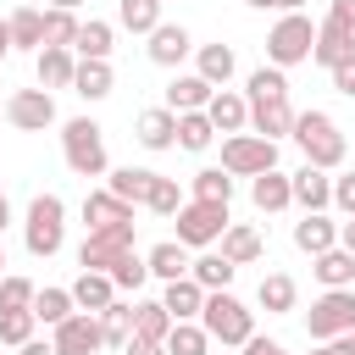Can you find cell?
Returning <instances> with one entry per match:
<instances>
[{
    "instance_id": "1",
    "label": "cell",
    "mask_w": 355,
    "mask_h": 355,
    "mask_svg": "<svg viewBox=\"0 0 355 355\" xmlns=\"http://www.w3.org/2000/svg\"><path fill=\"white\" fill-rule=\"evenodd\" d=\"M288 139H294V144L305 150V161L322 166V172H333V166L344 161V133H338V122H333L327 111H300L294 128H288Z\"/></svg>"
},
{
    "instance_id": "2",
    "label": "cell",
    "mask_w": 355,
    "mask_h": 355,
    "mask_svg": "<svg viewBox=\"0 0 355 355\" xmlns=\"http://www.w3.org/2000/svg\"><path fill=\"white\" fill-rule=\"evenodd\" d=\"M200 327L211 333V344H244L255 333V311L244 300H233L227 288H211L200 305Z\"/></svg>"
},
{
    "instance_id": "3",
    "label": "cell",
    "mask_w": 355,
    "mask_h": 355,
    "mask_svg": "<svg viewBox=\"0 0 355 355\" xmlns=\"http://www.w3.org/2000/svg\"><path fill=\"white\" fill-rule=\"evenodd\" d=\"M22 244H28V255H39V261H50V255L67 244V205H61V194H33Z\"/></svg>"
},
{
    "instance_id": "4",
    "label": "cell",
    "mask_w": 355,
    "mask_h": 355,
    "mask_svg": "<svg viewBox=\"0 0 355 355\" xmlns=\"http://www.w3.org/2000/svg\"><path fill=\"white\" fill-rule=\"evenodd\" d=\"M61 155H67V166H72L78 178H100V172H105V139H100V122L72 116V122L61 128Z\"/></svg>"
},
{
    "instance_id": "5",
    "label": "cell",
    "mask_w": 355,
    "mask_h": 355,
    "mask_svg": "<svg viewBox=\"0 0 355 355\" xmlns=\"http://www.w3.org/2000/svg\"><path fill=\"white\" fill-rule=\"evenodd\" d=\"M311 44H316V22H311L305 11H288V17L266 33V61H272V67H294V61L311 55Z\"/></svg>"
},
{
    "instance_id": "6",
    "label": "cell",
    "mask_w": 355,
    "mask_h": 355,
    "mask_svg": "<svg viewBox=\"0 0 355 355\" xmlns=\"http://www.w3.org/2000/svg\"><path fill=\"white\" fill-rule=\"evenodd\" d=\"M355 327V288H327L311 311H305V333L316 338V344H327V338H338V333H349Z\"/></svg>"
},
{
    "instance_id": "7",
    "label": "cell",
    "mask_w": 355,
    "mask_h": 355,
    "mask_svg": "<svg viewBox=\"0 0 355 355\" xmlns=\"http://www.w3.org/2000/svg\"><path fill=\"white\" fill-rule=\"evenodd\" d=\"M266 166H277V144H272V139H261V133H227V139H222V172L255 178V172H266Z\"/></svg>"
},
{
    "instance_id": "8",
    "label": "cell",
    "mask_w": 355,
    "mask_h": 355,
    "mask_svg": "<svg viewBox=\"0 0 355 355\" xmlns=\"http://www.w3.org/2000/svg\"><path fill=\"white\" fill-rule=\"evenodd\" d=\"M227 227V205H211V200H189L178 205V244H216Z\"/></svg>"
},
{
    "instance_id": "9",
    "label": "cell",
    "mask_w": 355,
    "mask_h": 355,
    "mask_svg": "<svg viewBox=\"0 0 355 355\" xmlns=\"http://www.w3.org/2000/svg\"><path fill=\"white\" fill-rule=\"evenodd\" d=\"M55 355H94L105 349V333H100V316L94 311H72L67 322H55Z\"/></svg>"
},
{
    "instance_id": "10",
    "label": "cell",
    "mask_w": 355,
    "mask_h": 355,
    "mask_svg": "<svg viewBox=\"0 0 355 355\" xmlns=\"http://www.w3.org/2000/svg\"><path fill=\"white\" fill-rule=\"evenodd\" d=\"M6 122L22 128V133H44V128L55 122V100H50V89H17V94L6 100Z\"/></svg>"
},
{
    "instance_id": "11",
    "label": "cell",
    "mask_w": 355,
    "mask_h": 355,
    "mask_svg": "<svg viewBox=\"0 0 355 355\" xmlns=\"http://www.w3.org/2000/svg\"><path fill=\"white\" fill-rule=\"evenodd\" d=\"M128 250H133V227L89 233V239H83V250H78V266H83V272H105V277H111V266H116Z\"/></svg>"
},
{
    "instance_id": "12",
    "label": "cell",
    "mask_w": 355,
    "mask_h": 355,
    "mask_svg": "<svg viewBox=\"0 0 355 355\" xmlns=\"http://www.w3.org/2000/svg\"><path fill=\"white\" fill-rule=\"evenodd\" d=\"M83 222H89V233L133 227V205H128V200H116L111 189H94V194H83Z\"/></svg>"
},
{
    "instance_id": "13",
    "label": "cell",
    "mask_w": 355,
    "mask_h": 355,
    "mask_svg": "<svg viewBox=\"0 0 355 355\" xmlns=\"http://www.w3.org/2000/svg\"><path fill=\"white\" fill-rule=\"evenodd\" d=\"M288 189H294V205H300V211H327V205H333V178H327L322 166H311V161L288 178Z\"/></svg>"
},
{
    "instance_id": "14",
    "label": "cell",
    "mask_w": 355,
    "mask_h": 355,
    "mask_svg": "<svg viewBox=\"0 0 355 355\" xmlns=\"http://www.w3.org/2000/svg\"><path fill=\"white\" fill-rule=\"evenodd\" d=\"M189 50H194L189 28H178V22H155V28H150V61H155V67H178Z\"/></svg>"
},
{
    "instance_id": "15",
    "label": "cell",
    "mask_w": 355,
    "mask_h": 355,
    "mask_svg": "<svg viewBox=\"0 0 355 355\" xmlns=\"http://www.w3.org/2000/svg\"><path fill=\"white\" fill-rule=\"evenodd\" d=\"M205 116H211L216 133H244V122H250V100L233 94V89H216V94L205 100Z\"/></svg>"
},
{
    "instance_id": "16",
    "label": "cell",
    "mask_w": 355,
    "mask_h": 355,
    "mask_svg": "<svg viewBox=\"0 0 355 355\" xmlns=\"http://www.w3.org/2000/svg\"><path fill=\"white\" fill-rule=\"evenodd\" d=\"M144 150H172L178 144V111H166V105H150V111H139V133H133Z\"/></svg>"
},
{
    "instance_id": "17",
    "label": "cell",
    "mask_w": 355,
    "mask_h": 355,
    "mask_svg": "<svg viewBox=\"0 0 355 355\" xmlns=\"http://www.w3.org/2000/svg\"><path fill=\"white\" fill-rule=\"evenodd\" d=\"M161 305H166V316H172V322H200L205 288H200L194 277H172V283H166V294H161Z\"/></svg>"
},
{
    "instance_id": "18",
    "label": "cell",
    "mask_w": 355,
    "mask_h": 355,
    "mask_svg": "<svg viewBox=\"0 0 355 355\" xmlns=\"http://www.w3.org/2000/svg\"><path fill=\"white\" fill-rule=\"evenodd\" d=\"M211 94H216V83H205L200 72H183L166 83V111H205Z\"/></svg>"
},
{
    "instance_id": "19",
    "label": "cell",
    "mask_w": 355,
    "mask_h": 355,
    "mask_svg": "<svg viewBox=\"0 0 355 355\" xmlns=\"http://www.w3.org/2000/svg\"><path fill=\"white\" fill-rule=\"evenodd\" d=\"M250 128H255L261 139H272V144H277V139H283V133L294 128L288 94H283V100H255V105H250Z\"/></svg>"
},
{
    "instance_id": "20",
    "label": "cell",
    "mask_w": 355,
    "mask_h": 355,
    "mask_svg": "<svg viewBox=\"0 0 355 355\" xmlns=\"http://www.w3.org/2000/svg\"><path fill=\"white\" fill-rule=\"evenodd\" d=\"M250 200H255V211H283V205H294V189L277 166H266V172L250 178Z\"/></svg>"
},
{
    "instance_id": "21",
    "label": "cell",
    "mask_w": 355,
    "mask_h": 355,
    "mask_svg": "<svg viewBox=\"0 0 355 355\" xmlns=\"http://www.w3.org/2000/svg\"><path fill=\"white\" fill-rule=\"evenodd\" d=\"M294 244L305 255H322L338 244V222H327V211H305V222H294Z\"/></svg>"
},
{
    "instance_id": "22",
    "label": "cell",
    "mask_w": 355,
    "mask_h": 355,
    "mask_svg": "<svg viewBox=\"0 0 355 355\" xmlns=\"http://www.w3.org/2000/svg\"><path fill=\"white\" fill-rule=\"evenodd\" d=\"M6 28H11V50H44V11H33V6H17L11 17H6Z\"/></svg>"
},
{
    "instance_id": "23",
    "label": "cell",
    "mask_w": 355,
    "mask_h": 355,
    "mask_svg": "<svg viewBox=\"0 0 355 355\" xmlns=\"http://www.w3.org/2000/svg\"><path fill=\"white\" fill-rule=\"evenodd\" d=\"M355 55V33H344V28H333V22H322L316 28V44H311V61H322L327 72L338 67V61H349Z\"/></svg>"
},
{
    "instance_id": "24",
    "label": "cell",
    "mask_w": 355,
    "mask_h": 355,
    "mask_svg": "<svg viewBox=\"0 0 355 355\" xmlns=\"http://www.w3.org/2000/svg\"><path fill=\"white\" fill-rule=\"evenodd\" d=\"M72 50L67 44H44L39 50V89H72Z\"/></svg>"
},
{
    "instance_id": "25",
    "label": "cell",
    "mask_w": 355,
    "mask_h": 355,
    "mask_svg": "<svg viewBox=\"0 0 355 355\" xmlns=\"http://www.w3.org/2000/svg\"><path fill=\"white\" fill-rule=\"evenodd\" d=\"M222 255H227L233 266L261 261V233H255L250 222H227V227H222Z\"/></svg>"
},
{
    "instance_id": "26",
    "label": "cell",
    "mask_w": 355,
    "mask_h": 355,
    "mask_svg": "<svg viewBox=\"0 0 355 355\" xmlns=\"http://www.w3.org/2000/svg\"><path fill=\"white\" fill-rule=\"evenodd\" d=\"M311 261H316L311 272H316L327 288H349V283H355V255H349L344 244H333V250H322V255H311Z\"/></svg>"
},
{
    "instance_id": "27",
    "label": "cell",
    "mask_w": 355,
    "mask_h": 355,
    "mask_svg": "<svg viewBox=\"0 0 355 355\" xmlns=\"http://www.w3.org/2000/svg\"><path fill=\"white\" fill-rule=\"evenodd\" d=\"M111 300H116V283L105 272H78V283H72V305L78 311H105Z\"/></svg>"
},
{
    "instance_id": "28",
    "label": "cell",
    "mask_w": 355,
    "mask_h": 355,
    "mask_svg": "<svg viewBox=\"0 0 355 355\" xmlns=\"http://www.w3.org/2000/svg\"><path fill=\"white\" fill-rule=\"evenodd\" d=\"M111 22H100V17H89V22H78V39H72V50L83 55V61H111Z\"/></svg>"
},
{
    "instance_id": "29",
    "label": "cell",
    "mask_w": 355,
    "mask_h": 355,
    "mask_svg": "<svg viewBox=\"0 0 355 355\" xmlns=\"http://www.w3.org/2000/svg\"><path fill=\"white\" fill-rule=\"evenodd\" d=\"M144 266H150V277H161V283L189 277V255H183V244H178V239H161V244L144 255Z\"/></svg>"
},
{
    "instance_id": "30",
    "label": "cell",
    "mask_w": 355,
    "mask_h": 355,
    "mask_svg": "<svg viewBox=\"0 0 355 355\" xmlns=\"http://www.w3.org/2000/svg\"><path fill=\"white\" fill-rule=\"evenodd\" d=\"M72 94L105 100V94H111V61H78V67H72Z\"/></svg>"
},
{
    "instance_id": "31",
    "label": "cell",
    "mask_w": 355,
    "mask_h": 355,
    "mask_svg": "<svg viewBox=\"0 0 355 355\" xmlns=\"http://www.w3.org/2000/svg\"><path fill=\"white\" fill-rule=\"evenodd\" d=\"M150 183H155V172H144V166H116V172L105 178V189H111L116 200H128V205H144Z\"/></svg>"
},
{
    "instance_id": "32",
    "label": "cell",
    "mask_w": 355,
    "mask_h": 355,
    "mask_svg": "<svg viewBox=\"0 0 355 355\" xmlns=\"http://www.w3.org/2000/svg\"><path fill=\"white\" fill-rule=\"evenodd\" d=\"M255 300H261L272 316H283V311H294L300 288H294V277H288V272H266V277H261V288H255Z\"/></svg>"
},
{
    "instance_id": "33",
    "label": "cell",
    "mask_w": 355,
    "mask_h": 355,
    "mask_svg": "<svg viewBox=\"0 0 355 355\" xmlns=\"http://www.w3.org/2000/svg\"><path fill=\"white\" fill-rule=\"evenodd\" d=\"M28 311H33V322H44V327H55V322H67V316H72L78 305H72V288H39Z\"/></svg>"
},
{
    "instance_id": "34",
    "label": "cell",
    "mask_w": 355,
    "mask_h": 355,
    "mask_svg": "<svg viewBox=\"0 0 355 355\" xmlns=\"http://www.w3.org/2000/svg\"><path fill=\"white\" fill-rule=\"evenodd\" d=\"M233 272H239V266H233L227 255H200V261H189V277H194L205 294H211V288H227Z\"/></svg>"
},
{
    "instance_id": "35",
    "label": "cell",
    "mask_w": 355,
    "mask_h": 355,
    "mask_svg": "<svg viewBox=\"0 0 355 355\" xmlns=\"http://www.w3.org/2000/svg\"><path fill=\"white\" fill-rule=\"evenodd\" d=\"M133 333H139V338H161V344H166V333H172L166 305H161V300H139V305H133Z\"/></svg>"
},
{
    "instance_id": "36",
    "label": "cell",
    "mask_w": 355,
    "mask_h": 355,
    "mask_svg": "<svg viewBox=\"0 0 355 355\" xmlns=\"http://www.w3.org/2000/svg\"><path fill=\"white\" fill-rule=\"evenodd\" d=\"M211 139H216V128H211V116H205V111H178V144H183V150H194V155H200Z\"/></svg>"
},
{
    "instance_id": "37",
    "label": "cell",
    "mask_w": 355,
    "mask_h": 355,
    "mask_svg": "<svg viewBox=\"0 0 355 355\" xmlns=\"http://www.w3.org/2000/svg\"><path fill=\"white\" fill-rule=\"evenodd\" d=\"M100 316V333H105V344L111 349H122L128 344V333H133V305H122V300H111L105 311H94Z\"/></svg>"
},
{
    "instance_id": "38",
    "label": "cell",
    "mask_w": 355,
    "mask_h": 355,
    "mask_svg": "<svg viewBox=\"0 0 355 355\" xmlns=\"http://www.w3.org/2000/svg\"><path fill=\"white\" fill-rule=\"evenodd\" d=\"M211 349V333L200 327V322H172V333H166V355H205Z\"/></svg>"
},
{
    "instance_id": "39",
    "label": "cell",
    "mask_w": 355,
    "mask_h": 355,
    "mask_svg": "<svg viewBox=\"0 0 355 355\" xmlns=\"http://www.w3.org/2000/svg\"><path fill=\"white\" fill-rule=\"evenodd\" d=\"M194 200L227 205V200H233V172H222V166H205V172H194Z\"/></svg>"
},
{
    "instance_id": "40",
    "label": "cell",
    "mask_w": 355,
    "mask_h": 355,
    "mask_svg": "<svg viewBox=\"0 0 355 355\" xmlns=\"http://www.w3.org/2000/svg\"><path fill=\"white\" fill-rule=\"evenodd\" d=\"M116 22L133 33H150L161 22V0H116Z\"/></svg>"
},
{
    "instance_id": "41",
    "label": "cell",
    "mask_w": 355,
    "mask_h": 355,
    "mask_svg": "<svg viewBox=\"0 0 355 355\" xmlns=\"http://www.w3.org/2000/svg\"><path fill=\"white\" fill-rule=\"evenodd\" d=\"M194 61H200V78H205V83H227V78H233V50H227V44H200Z\"/></svg>"
},
{
    "instance_id": "42",
    "label": "cell",
    "mask_w": 355,
    "mask_h": 355,
    "mask_svg": "<svg viewBox=\"0 0 355 355\" xmlns=\"http://www.w3.org/2000/svg\"><path fill=\"white\" fill-rule=\"evenodd\" d=\"M283 94H288L283 67H255V72H250V94H244L250 105H255V100H283Z\"/></svg>"
},
{
    "instance_id": "43",
    "label": "cell",
    "mask_w": 355,
    "mask_h": 355,
    "mask_svg": "<svg viewBox=\"0 0 355 355\" xmlns=\"http://www.w3.org/2000/svg\"><path fill=\"white\" fill-rule=\"evenodd\" d=\"M144 205H150L155 216H178V205H183V194H178V178H161V172H155V183H150Z\"/></svg>"
},
{
    "instance_id": "44",
    "label": "cell",
    "mask_w": 355,
    "mask_h": 355,
    "mask_svg": "<svg viewBox=\"0 0 355 355\" xmlns=\"http://www.w3.org/2000/svg\"><path fill=\"white\" fill-rule=\"evenodd\" d=\"M33 294H39V288H33L28 277H17V272H6V277H0V311H28V305H33Z\"/></svg>"
},
{
    "instance_id": "45",
    "label": "cell",
    "mask_w": 355,
    "mask_h": 355,
    "mask_svg": "<svg viewBox=\"0 0 355 355\" xmlns=\"http://www.w3.org/2000/svg\"><path fill=\"white\" fill-rule=\"evenodd\" d=\"M72 39H78V17L50 6V11H44V44H67V50H72Z\"/></svg>"
},
{
    "instance_id": "46",
    "label": "cell",
    "mask_w": 355,
    "mask_h": 355,
    "mask_svg": "<svg viewBox=\"0 0 355 355\" xmlns=\"http://www.w3.org/2000/svg\"><path fill=\"white\" fill-rule=\"evenodd\" d=\"M144 277H150V266H144V255H133V250L111 266V283H116V288H133V294H139V288H144Z\"/></svg>"
},
{
    "instance_id": "47",
    "label": "cell",
    "mask_w": 355,
    "mask_h": 355,
    "mask_svg": "<svg viewBox=\"0 0 355 355\" xmlns=\"http://www.w3.org/2000/svg\"><path fill=\"white\" fill-rule=\"evenodd\" d=\"M33 338V311H0V344H28Z\"/></svg>"
},
{
    "instance_id": "48",
    "label": "cell",
    "mask_w": 355,
    "mask_h": 355,
    "mask_svg": "<svg viewBox=\"0 0 355 355\" xmlns=\"http://www.w3.org/2000/svg\"><path fill=\"white\" fill-rule=\"evenodd\" d=\"M333 205H338L344 216H355V172H344V178H333Z\"/></svg>"
},
{
    "instance_id": "49",
    "label": "cell",
    "mask_w": 355,
    "mask_h": 355,
    "mask_svg": "<svg viewBox=\"0 0 355 355\" xmlns=\"http://www.w3.org/2000/svg\"><path fill=\"white\" fill-rule=\"evenodd\" d=\"M327 22L344 28V33H355V0H327Z\"/></svg>"
},
{
    "instance_id": "50",
    "label": "cell",
    "mask_w": 355,
    "mask_h": 355,
    "mask_svg": "<svg viewBox=\"0 0 355 355\" xmlns=\"http://www.w3.org/2000/svg\"><path fill=\"white\" fill-rule=\"evenodd\" d=\"M122 355H166V344H161V338H139V333H128Z\"/></svg>"
},
{
    "instance_id": "51",
    "label": "cell",
    "mask_w": 355,
    "mask_h": 355,
    "mask_svg": "<svg viewBox=\"0 0 355 355\" xmlns=\"http://www.w3.org/2000/svg\"><path fill=\"white\" fill-rule=\"evenodd\" d=\"M239 349H244V355H288V349H283L277 338H261V333H250V338H244Z\"/></svg>"
},
{
    "instance_id": "52",
    "label": "cell",
    "mask_w": 355,
    "mask_h": 355,
    "mask_svg": "<svg viewBox=\"0 0 355 355\" xmlns=\"http://www.w3.org/2000/svg\"><path fill=\"white\" fill-rule=\"evenodd\" d=\"M333 89H338V94H355V55L333 67Z\"/></svg>"
},
{
    "instance_id": "53",
    "label": "cell",
    "mask_w": 355,
    "mask_h": 355,
    "mask_svg": "<svg viewBox=\"0 0 355 355\" xmlns=\"http://www.w3.org/2000/svg\"><path fill=\"white\" fill-rule=\"evenodd\" d=\"M17 355H55V344L50 338H28V344H17Z\"/></svg>"
},
{
    "instance_id": "54",
    "label": "cell",
    "mask_w": 355,
    "mask_h": 355,
    "mask_svg": "<svg viewBox=\"0 0 355 355\" xmlns=\"http://www.w3.org/2000/svg\"><path fill=\"white\" fill-rule=\"evenodd\" d=\"M338 244L355 255V216H349V222H338Z\"/></svg>"
},
{
    "instance_id": "55",
    "label": "cell",
    "mask_w": 355,
    "mask_h": 355,
    "mask_svg": "<svg viewBox=\"0 0 355 355\" xmlns=\"http://www.w3.org/2000/svg\"><path fill=\"white\" fill-rule=\"evenodd\" d=\"M333 344H338V355H355V333H338Z\"/></svg>"
},
{
    "instance_id": "56",
    "label": "cell",
    "mask_w": 355,
    "mask_h": 355,
    "mask_svg": "<svg viewBox=\"0 0 355 355\" xmlns=\"http://www.w3.org/2000/svg\"><path fill=\"white\" fill-rule=\"evenodd\" d=\"M6 55H11V28L0 22V61H6Z\"/></svg>"
},
{
    "instance_id": "57",
    "label": "cell",
    "mask_w": 355,
    "mask_h": 355,
    "mask_svg": "<svg viewBox=\"0 0 355 355\" xmlns=\"http://www.w3.org/2000/svg\"><path fill=\"white\" fill-rule=\"evenodd\" d=\"M6 222H11V205H6V189H0V233H6Z\"/></svg>"
},
{
    "instance_id": "58",
    "label": "cell",
    "mask_w": 355,
    "mask_h": 355,
    "mask_svg": "<svg viewBox=\"0 0 355 355\" xmlns=\"http://www.w3.org/2000/svg\"><path fill=\"white\" fill-rule=\"evenodd\" d=\"M311 355H338V344H333V338H327V344H316V349H311Z\"/></svg>"
},
{
    "instance_id": "59",
    "label": "cell",
    "mask_w": 355,
    "mask_h": 355,
    "mask_svg": "<svg viewBox=\"0 0 355 355\" xmlns=\"http://www.w3.org/2000/svg\"><path fill=\"white\" fill-rule=\"evenodd\" d=\"M50 6H55V11H78L83 0H50Z\"/></svg>"
},
{
    "instance_id": "60",
    "label": "cell",
    "mask_w": 355,
    "mask_h": 355,
    "mask_svg": "<svg viewBox=\"0 0 355 355\" xmlns=\"http://www.w3.org/2000/svg\"><path fill=\"white\" fill-rule=\"evenodd\" d=\"M272 6H277V11H300L305 0H272Z\"/></svg>"
},
{
    "instance_id": "61",
    "label": "cell",
    "mask_w": 355,
    "mask_h": 355,
    "mask_svg": "<svg viewBox=\"0 0 355 355\" xmlns=\"http://www.w3.org/2000/svg\"><path fill=\"white\" fill-rule=\"evenodd\" d=\"M244 6H255V11H266V6H272V0H244Z\"/></svg>"
},
{
    "instance_id": "62",
    "label": "cell",
    "mask_w": 355,
    "mask_h": 355,
    "mask_svg": "<svg viewBox=\"0 0 355 355\" xmlns=\"http://www.w3.org/2000/svg\"><path fill=\"white\" fill-rule=\"evenodd\" d=\"M0 277H6V244H0Z\"/></svg>"
},
{
    "instance_id": "63",
    "label": "cell",
    "mask_w": 355,
    "mask_h": 355,
    "mask_svg": "<svg viewBox=\"0 0 355 355\" xmlns=\"http://www.w3.org/2000/svg\"><path fill=\"white\" fill-rule=\"evenodd\" d=\"M349 333H355V327H349Z\"/></svg>"
}]
</instances>
